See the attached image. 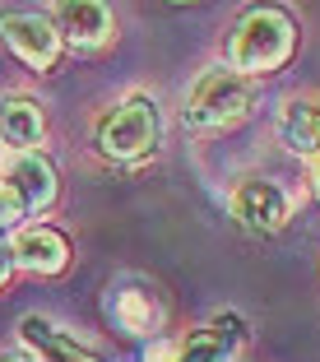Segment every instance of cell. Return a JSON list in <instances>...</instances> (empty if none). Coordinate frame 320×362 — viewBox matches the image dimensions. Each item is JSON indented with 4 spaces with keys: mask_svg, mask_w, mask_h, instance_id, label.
Masks as SVG:
<instances>
[{
    "mask_svg": "<svg viewBox=\"0 0 320 362\" xmlns=\"http://www.w3.org/2000/svg\"><path fill=\"white\" fill-rule=\"evenodd\" d=\"M292 42H297V33L283 10H251L227 42V61L237 75H265L292 56Z\"/></svg>",
    "mask_w": 320,
    "mask_h": 362,
    "instance_id": "obj_1",
    "label": "cell"
},
{
    "mask_svg": "<svg viewBox=\"0 0 320 362\" xmlns=\"http://www.w3.org/2000/svg\"><path fill=\"white\" fill-rule=\"evenodd\" d=\"M162 139V112L149 93H130L97 121V149L117 163H139L158 149Z\"/></svg>",
    "mask_w": 320,
    "mask_h": 362,
    "instance_id": "obj_2",
    "label": "cell"
},
{
    "mask_svg": "<svg viewBox=\"0 0 320 362\" xmlns=\"http://www.w3.org/2000/svg\"><path fill=\"white\" fill-rule=\"evenodd\" d=\"M251 93H246V79L237 75L232 65H209L200 79L191 84L186 98V126L195 135H213V130H227L246 117Z\"/></svg>",
    "mask_w": 320,
    "mask_h": 362,
    "instance_id": "obj_3",
    "label": "cell"
},
{
    "mask_svg": "<svg viewBox=\"0 0 320 362\" xmlns=\"http://www.w3.org/2000/svg\"><path fill=\"white\" fill-rule=\"evenodd\" d=\"M0 37L28 70H52L61 56V33L47 14H0Z\"/></svg>",
    "mask_w": 320,
    "mask_h": 362,
    "instance_id": "obj_4",
    "label": "cell"
},
{
    "mask_svg": "<svg viewBox=\"0 0 320 362\" xmlns=\"http://www.w3.org/2000/svg\"><path fill=\"white\" fill-rule=\"evenodd\" d=\"M292 214V200L283 195V186H274V181H242L232 191V218L242 228H251V233H278V228L288 223Z\"/></svg>",
    "mask_w": 320,
    "mask_h": 362,
    "instance_id": "obj_5",
    "label": "cell"
},
{
    "mask_svg": "<svg viewBox=\"0 0 320 362\" xmlns=\"http://www.w3.org/2000/svg\"><path fill=\"white\" fill-rule=\"evenodd\" d=\"M0 181L14 191V200H19L23 214H42V209H52V200H56V172L42 153H14V158L5 163V172H0Z\"/></svg>",
    "mask_w": 320,
    "mask_h": 362,
    "instance_id": "obj_6",
    "label": "cell"
},
{
    "mask_svg": "<svg viewBox=\"0 0 320 362\" xmlns=\"http://www.w3.org/2000/svg\"><path fill=\"white\" fill-rule=\"evenodd\" d=\"M107 311L117 316V325L126 334H158L162 325V311H158V298H153L144 284H135V279H126V284H117L112 293H107Z\"/></svg>",
    "mask_w": 320,
    "mask_h": 362,
    "instance_id": "obj_7",
    "label": "cell"
},
{
    "mask_svg": "<svg viewBox=\"0 0 320 362\" xmlns=\"http://www.w3.org/2000/svg\"><path fill=\"white\" fill-rule=\"evenodd\" d=\"M42 130H47V117L32 98H23V93L0 98V149L32 153L42 144Z\"/></svg>",
    "mask_w": 320,
    "mask_h": 362,
    "instance_id": "obj_8",
    "label": "cell"
},
{
    "mask_svg": "<svg viewBox=\"0 0 320 362\" xmlns=\"http://www.w3.org/2000/svg\"><path fill=\"white\" fill-rule=\"evenodd\" d=\"M14 251V265L32 269V274H61L65 260H70V246H65L61 233H52V228H19V237L10 242Z\"/></svg>",
    "mask_w": 320,
    "mask_h": 362,
    "instance_id": "obj_9",
    "label": "cell"
},
{
    "mask_svg": "<svg viewBox=\"0 0 320 362\" xmlns=\"http://www.w3.org/2000/svg\"><path fill=\"white\" fill-rule=\"evenodd\" d=\"M19 339L28 344L32 353H37V362H102L88 344H79L75 334L56 330V325H47L42 316H28L19 325Z\"/></svg>",
    "mask_w": 320,
    "mask_h": 362,
    "instance_id": "obj_10",
    "label": "cell"
},
{
    "mask_svg": "<svg viewBox=\"0 0 320 362\" xmlns=\"http://www.w3.org/2000/svg\"><path fill=\"white\" fill-rule=\"evenodd\" d=\"M61 23H65V37L75 47H107L112 42V33H117V19H112V10L107 5H93V0H70V5H61Z\"/></svg>",
    "mask_w": 320,
    "mask_h": 362,
    "instance_id": "obj_11",
    "label": "cell"
},
{
    "mask_svg": "<svg viewBox=\"0 0 320 362\" xmlns=\"http://www.w3.org/2000/svg\"><path fill=\"white\" fill-rule=\"evenodd\" d=\"M278 139L292 153H316L320 158V103L288 98V103L278 107Z\"/></svg>",
    "mask_w": 320,
    "mask_h": 362,
    "instance_id": "obj_12",
    "label": "cell"
},
{
    "mask_svg": "<svg viewBox=\"0 0 320 362\" xmlns=\"http://www.w3.org/2000/svg\"><path fill=\"white\" fill-rule=\"evenodd\" d=\"M242 344V325L232 320V330L223 334V325L218 330H195L191 339L182 344V362H227V353Z\"/></svg>",
    "mask_w": 320,
    "mask_h": 362,
    "instance_id": "obj_13",
    "label": "cell"
},
{
    "mask_svg": "<svg viewBox=\"0 0 320 362\" xmlns=\"http://www.w3.org/2000/svg\"><path fill=\"white\" fill-rule=\"evenodd\" d=\"M19 214H23V209H19V200H14V191L5 186V181H0V228H10Z\"/></svg>",
    "mask_w": 320,
    "mask_h": 362,
    "instance_id": "obj_14",
    "label": "cell"
},
{
    "mask_svg": "<svg viewBox=\"0 0 320 362\" xmlns=\"http://www.w3.org/2000/svg\"><path fill=\"white\" fill-rule=\"evenodd\" d=\"M144 362H182V344H167V339H158L149 353H144Z\"/></svg>",
    "mask_w": 320,
    "mask_h": 362,
    "instance_id": "obj_15",
    "label": "cell"
},
{
    "mask_svg": "<svg viewBox=\"0 0 320 362\" xmlns=\"http://www.w3.org/2000/svg\"><path fill=\"white\" fill-rule=\"evenodd\" d=\"M10 269H14V251H10V246H0V288L10 284Z\"/></svg>",
    "mask_w": 320,
    "mask_h": 362,
    "instance_id": "obj_16",
    "label": "cell"
},
{
    "mask_svg": "<svg viewBox=\"0 0 320 362\" xmlns=\"http://www.w3.org/2000/svg\"><path fill=\"white\" fill-rule=\"evenodd\" d=\"M311 186H316V195H320V158L311 163Z\"/></svg>",
    "mask_w": 320,
    "mask_h": 362,
    "instance_id": "obj_17",
    "label": "cell"
},
{
    "mask_svg": "<svg viewBox=\"0 0 320 362\" xmlns=\"http://www.w3.org/2000/svg\"><path fill=\"white\" fill-rule=\"evenodd\" d=\"M0 362H32V358H23V353H5Z\"/></svg>",
    "mask_w": 320,
    "mask_h": 362,
    "instance_id": "obj_18",
    "label": "cell"
}]
</instances>
